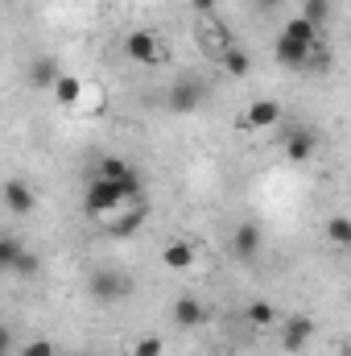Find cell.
<instances>
[{"mask_svg": "<svg viewBox=\"0 0 351 356\" xmlns=\"http://www.w3.org/2000/svg\"><path fill=\"white\" fill-rule=\"evenodd\" d=\"M124 203H132L116 182H108V178H91L87 191H83V207H87V216L95 220H103V216H112V211H120Z\"/></svg>", "mask_w": 351, "mask_h": 356, "instance_id": "cell-1", "label": "cell"}, {"mask_svg": "<svg viewBox=\"0 0 351 356\" xmlns=\"http://www.w3.org/2000/svg\"><path fill=\"white\" fill-rule=\"evenodd\" d=\"M194 38H198L203 54H207L211 63H219V58H223V50H232V46H236V42H232V33H228V25H223L215 13H203V17H198Z\"/></svg>", "mask_w": 351, "mask_h": 356, "instance_id": "cell-2", "label": "cell"}, {"mask_svg": "<svg viewBox=\"0 0 351 356\" xmlns=\"http://www.w3.org/2000/svg\"><path fill=\"white\" fill-rule=\"evenodd\" d=\"M124 54H128L132 63H141V67L166 63V46H162V38H157L153 29H132V33L124 38Z\"/></svg>", "mask_w": 351, "mask_h": 356, "instance_id": "cell-3", "label": "cell"}, {"mask_svg": "<svg viewBox=\"0 0 351 356\" xmlns=\"http://www.w3.org/2000/svg\"><path fill=\"white\" fill-rule=\"evenodd\" d=\"M95 178H108V182H116L128 199H145V186H141V175L124 162V158H103L99 162V170H95Z\"/></svg>", "mask_w": 351, "mask_h": 356, "instance_id": "cell-4", "label": "cell"}, {"mask_svg": "<svg viewBox=\"0 0 351 356\" xmlns=\"http://www.w3.org/2000/svg\"><path fill=\"white\" fill-rule=\"evenodd\" d=\"M0 199H4V207H8L12 216H33V211H37V195H33V186H29L25 178H4Z\"/></svg>", "mask_w": 351, "mask_h": 356, "instance_id": "cell-5", "label": "cell"}, {"mask_svg": "<svg viewBox=\"0 0 351 356\" xmlns=\"http://www.w3.org/2000/svg\"><path fill=\"white\" fill-rule=\"evenodd\" d=\"M281 149H285V158H289V162H310V158H314V149H318V137H314V129L293 124V129H285Z\"/></svg>", "mask_w": 351, "mask_h": 356, "instance_id": "cell-6", "label": "cell"}, {"mask_svg": "<svg viewBox=\"0 0 351 356\" xmlns=\"http://www.w3.org/2000/svg\"><path fill=\"white\" fill-rule=\"evenodd\" d=\"M281 120V104L277 99H252L244 112H240V129H248V133H257V129H268V124H277Z\"/></svg>", "mask_w": 351, "mask_h": 356, "instance_id": "cell-7", "label": "cell"}, {"mask_svg": "<svg viewBox=\"0 0 351 356\" xmlns=\"http://www.w3.org/2000/svg\"><path fill=\"white\" fill-rule=\"evenodd\" d=\"M91 298H99V302H112V298H124L128 290H132V282L124 277V273H112V269H103V273H95L87 282Z\"/></svg>", "mask_w": 351, "mask_h": 356, "instance_id": "cell-8", "label": "cell"}, {"mask_svg": "<svg viewBox=\"0 0 351 356\" xmlns=\"http://www.w3.org/2000/svg\"><path fill=\"white\" fill-rule=\"evenodd\" d=\"M310 336H314V319H306V315H289L281 323V348L285 353H302L310 344Z\"/></svg>", "mask_w": 351, "mask_h": 356, "instance_id": "cell-9", "label": "cell"}, {"mask_svg": "<svg viewBox=\"0 0 351 356\" xmlns=\"http://www.w3.org/2000/svg\"><path fill=\"white\" fill-rule=\"evenodd\" d=\"M261 241H264L261 228H257L252 220H244V224H240V228L232 232V253H236L240 261H252V257L261 253Z\"/></svg>", "mask_w": 351, "mask_h": 356, "instance_id": "cell-10", "label": "cell"}, {"mask_svg": "<svg viewBox=\"0 0 351 356\" xmlns=\"http://www.w3.org/2000/svg\"><path fill=\"white\" fill-rule=\"evenodd\" d=\"M50 91H54V104H58V108H79V99H83V79L71 75V71H58V79L50 83Z\"/></svg>", "mask_w": 351, "mask_h": 356, "instance_id": "cell-11", "label": "cell"}, {"mask_svg": "<svg viewBox=\"0 0 351 356\" xmlns=\"http://www.w3.org/2000/svg\"><path fill=\"white\" fill-rule=\"evenodd\" d=\"M198 104H203V88L194 79H178L170 88V112H198Z\"/></svg>", "mask_w": 351, "mask_h": 356, "instance_id": "cell-12", "label": "cell"}, {"mask_svg": "<svg viewBox=\"0 0 351 356\" xmlns=\"http://www.w3.org/2000/svg\"><path fill=\"white\" fill-rule=\"evenodd\" d=\"M306 54H310V46H298V42H289V38H281V33H277L273 58H277L285 71H302V67H306Z\"/></svg>", "mask_w": 351, "mask_h": 356, "instance_id": "cell-13", "label": "cell"}, {"mask_svg": "<svg viewBox=\"0 0 351 356\" xmlns=\"http://www.w3.org/2000/svg\"><path fill=\"white\" fill-rule=\"evenodd\" d=\"M281 38H289V42H298V46H318V42H323V29L310 25L306 17H289L285 29H281Z\"/></svg>", "mask_w": 351, "mask_h": 356, "instance_id": "cell-14", "label": "cell"}, {"mask_svg": "<svg viewBox=\"0 0 351 356\" xmlns=\"http://www.w3.org/2000/svg\"><path fill=\"white\" fill-rule=\"evenodd\" d=\"M203 319H207V307H203L198 298L182 294V298L174 302V323H178V327H198Z\"/></svg>", "mask_w": 351, "mask_h": 356, "instance_id": "cell-15", "label": "cell"}, {"mask_svg": "<svg viewBox=\"0 0 351 356\" xmlns=\"http://www.w3.org/2000/svg\"><path fill=\"white\" fill-rule=\"evenodd\" d=\"M215 67H219V71H223L228 79H244V75L252 71V58H248V54H244L240 46H232V50H223V58H219Z\"/></svg>", "mask_w": 351, "mask_h": 356, "instance_id": "cell-16", "label": "cell"}, {"mask_svg": "<svg viewBox=\"0 0 351 356\" xmlns=\"http://www.w3.org/2000/svg\"><path fill=\"white\" fill-rule=\"evenodd\" d=\"M162 266L166 269H190L194 266V245H186V241H170V245L162 249Z\"/></svg>", "mask_w": 351, "mask_h": 356, "instance_id": "cell-17", "label": "cell"}, {"mask_svg": "<svg viewBox=\"0 0 351 356\" xmlns=\"http://www.w3.org/2000/svg\"><path fill=\"white\" fill-rule=\"evenodd\" d=\"M54 79H58V63H54L50 54L33 58V67H29V88H50Z\"/></svg>", "mask_w": 351, "mask_h": 356, "instance_id": "cell-18", "label": "cell"}, {"mask_svg": "<svg viewBox=\"0 0 351 356\" xmlns=\"http://www.w3.org/2000/svg\"><path fill=\"white\" fill-rule=\"evenodd\" d=\"M248 323H257V327H273L277 323V307L273 302H264V298H257V302H248Z\"/></svg>", "mask_w": 351, "mask_h": 356, "instance_id": "cell-19", "label": "cell"}, {"mask_svg": "<svg viewBox=\"0 0 351 356\" xmlns=\"http://www.w3.org/2000/svg\"><path fill=\"white\" fill-rule=\"evenodd\" d=\"M298 17H306L310 25H318V29H323V25L331 21V0H306Z\"/></svg>", "mask_w": 351, "mask_h": 356, "instance_id": "cell-20", "label": "cell"}, {"mask_svg": "<svg viewBox=\"0 0 351 356\" xmlns=\"http://www.w3.org/2000/svg\"><path fill=\"white\" fill-rule=\"evenodd\" d=\"M327 236H331V245H335V249H348V245H351V220H348V216H335V220L327 224Z\"/></svg>", "mask_w": 351, "mask_h": 356, "instance_id": "cell-21", "label": "cell"}, {"mask_svg": "<svg viewBox=\"0 0 351 356\" xmlns=\"http://www.w3.org/2000/svg\"><path fill=\"white\" fill-rule=\"evenodd\" d=\"M21 249H25L21 241H12V236H4V232H0V269H12V261L21 257Z\"/></svg>", "mask_w": 351, "mask_h": 356, "instance_id": "cell-22", "label": "cell"}, {"mask_svg": "<svg viewBox=\"0 0 351 356\" xmlns=\"http://www.w3.org/2000/svg\"><path fill=\"white\" fill-rule=\"evenodd\" d=\"M37 269H42V261H37L29 249H21V257L12 261V273H21V277H37Z\"/></svg>", "mask_w": 351, "mask_h": 356, "instance_id": "cell-23", "label": "cell"}, {"mask_svg": "<svg viewBox=\"0 0 351 356\" xmlns=\"http://www.w3.org/2000/svg\"><path fill=\"white\" fill-rule=\"evenodd\" d=\"M162 353H166L162 336H141V340L132 344V356H162Z\"/></svg>", "mask_w": 351, "mask_h": 356, "instance_id": "cell-24", "label": "cell"}, {"mask_svg": "<svg viewBox=\"0 0 351 356\" xmlns=\"http://www.w3.org/2000/svg\"><path fill=\"white\" fill-rule=\"evenodd\" d=\"M17 356H54V344L50 340H29V344H21Z\"/></svg>", "mask_w": 351, "mask_h": 356, "instance_id": "cell-25", "label": "cell"}, {"mask_svg": "<svg viewBox=\"0 0 351 356\" xmlns=\"http://www.w3.org/2000/svg\"><path fill=\"white\" fill-rule=\"evenodd\" d=\"M8 353H12V332L0 323V356H8Z\"/></svg>", "mask_w": 351, "mask_h": 356, "instance_id": "cell-26", "label": "cell"}, {"mask_svg": "<svg viewBox=\"0 0 351 356\" xmlns=\"http://www.w3.org/2000/svg\"><path fill=\"white\" fill-rule=\"evenodd\" d=\"M194 13L203 17V13H215V0H194Z\"/></svg>", "mask_w": 351, "mask_h": 356, "instance_id": "cell-27", "label": "cell"}, {"mask_svg": "<svg viewBox=\"0 0 351 356\" xmlns=\"http://www.w3.org/2000/svg\"><path fill=\"white\" fill-rule=\"evenodd\" d=\"M264 8H277V4H281V0H261Z\"/></svg>", "mask_w": 351, "mask_h": 356, "instance_id": "cell-28", "label": "cell"}]
</instances>
